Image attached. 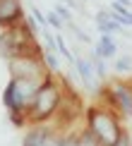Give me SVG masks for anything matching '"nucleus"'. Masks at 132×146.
I'll use <instances>...</instances> for the list:
<instances>
[{
	"mask_svg": "<svg viewBox=\"0 0 132 146\" xmlns=\"http://www.w3.org/2000/svg\"><path fill=\"white\" fill-rule=\"evenodd\" d=\"M89 122H91V132L103 141V146H115L118 144L120 132H118V125L113 122L111 115L91 110V113H89Z\"/></svg>",
	"mask_w": 132,
	"mask_h": 146,
	"instance_id": "f257e3e1",
	"label": "nucleus"
},
{
	"mask_svg": "<svg viewBox=\"0 0 132 146\" xmlns=\"http://www.w3.org/2000/svg\"><path fill=\"white\" fill-rule=\"evenodd\" d=\"M36 89L31 82H22V79H12L7 84V89H5V106L10 108L12 113H19L24 108V103H27L29 96H34Z\"/></svg>",
	"mask_w": 132,
	"mask_h": 146,
	"instance_id": "f03ea898",
	"label": "nucleus"
},
{
	"mask_svg": "<svg viewBox=\"0 0 132 146\" xmlns=\"http://www.w3.org/2000/svg\"><path fill=\"white\" fill-rule=\"evenodd\" d=\"M55 106H58V91L53 84H46V86L36 89V94H34L31 115L36 120H41V117H46V115H51L55 110Z\"/></svg>",
	"mask_w": 132,
	"mask_h": 146,
	"instance_id": "7ed1b4c3",
	"label": "nucleus"
},
{
	"mask_svg": "<svg viewBox=\"0 0 132 146\" xmlns=\"http://www.w3.org/2000/svg\"><path fill=\"white\" fill-rule=\"evenodd\" d=\"M22 15L19 0H0V24H12Z\"/></svg>",
	"mask_w": 132,
	"mask_h": 146,
	"instance_id": "20e7f679",
	"label": "nucleus"
},
{
	"mask_svg": "<svg viewBox=\"0 0 132 146\" xmlns=\"http://www.w3.org/2000/svg\"><path fill=\"white\" fill-rule=\"evenodd\" d=\"M24 146H65V141H58L46 129H39V132H31V134L24 139Z\"/></svg>",
	"mask_w": 132,
	"mask_h": 146,
	"instance_id": "39448f33",
	"label": "nucleus"
},
{
	"mask_svg": "<svg viewBox=\"0 0 132 146\" xmlns=\"http://www.w3.org/2000/svg\"><path fill=\"white\" fill-rule=\"evenodd\" d=\"M113 94H115V98H118V106L123 108L127 115H132V94H130V91L118 84V86L113 89Z\"/></svg>",
	"mask_w": 132,
	"mask_h": 146,
	"instance_id": "423d86ee",
	"label": "nucleus"
},
{
	"mask_svg": "<svg viewBox=\"0 0 132 146\" xmlns=\"http://www.w3.org/2000/svg\"><path fill=\"white\" fill-rule=\"evenodd\" d=\"M99 55L101 58H111V55H115V43H113L111 38L103 34V38H101V43H99Z\"/></svg>",
	"mask_w": 132,
	"mask_h": 146,
	"instance_id": "0eeeda50",
	"label": "nucleus"
},
{
	"mask_svg": "<svg viewBox=\"0 0 132 146\" xmlns=\"http://www.w3.org/2000/svg\"><path fill=\"white\" fill-rule=\"evenodd\" d=\"M99 29H101V31H118V24L115 22H111V19H108V17H106V12H101V15H99Z\"/></svg>",
	"mask_w": 132,
	"mask_h": 146,
	"instance_id": "6e6552de",
	"label": "nucleus"
},
{
	"mask_svg": "<svg viewBox=\"0 0 132 146\" xmlns=\"http://www.w3.org/2000/svg\"><path fill=\"white\" fill-rule=\"evenodd\" d=\"M77 146H103V141H101L99 137L94 134V132H87L79 141H77Z\"/></svg>",
	"mask_w": 132,
	"mask_h": 146,
	"instance_id": "1a4fd4ad",
	"label": "nucleus"
},
{
	"mask_svg": "<svg viewBox=\"0 0 132 146\" xmlns=\"http://www.w3.org/2000/svg\"><path fill=\"white\" fill-rule=\"evenodd\" d=\"M77 67H79L82 79L89 84V86H91V84H94V82H91V79H94V77H91V65H89V62H84V60H79V62H77Z\"/></svg>",
	"mask_w": 132,
	"mask_h": 146,
	"instance_id": "9d476101",
	"label": "nucleus"
},
{
	"mask_svg": "<svg viewBox=\"0 0 132 146\" xmlns=\"http://www.w3.org/2000/svg\"><path fill=\"white\" fill-rule=\"evenodd\" d=\"M55 46H58V50H60V53H63V55H65V58H67V60H72V53L67 50V48H65V43H63V38H58V41H55Z\"/></svg>",
	"mask_w": 132,
	"mask_h": 146,
	"instance_id": "9b49d317",
	"label": "nucleus"
},
{
	"mask_svg": "<svg viewBox=\"0 0 132 146\" xmlns=\"http://www.w3.org/2000/svg\"><path fill=\"white\" fill-rule=\"evenodd\" d=\"M46 60H48V65H51V67H53V70H55V67H58V62H55V58H53V53H51V50H48V53H46Z\"/></svg>",
	"mask_w": 132,
	"mask_h": 146,
	"instance_id": "f8f14e48",
	"label": "nucleus"
},
{
	"mask_svg": "<svg viewBox=\"0 0 132 146\" xmlns=\"http://www.w3.org/2000/svg\"><path fill=\"white\" fill-rule=\"evenodd\" d=\"M58 15H60V17H63V19H70V12H67V10H65V7H63V5H58Z\"/></svg>",
	"mask_w": 132,
	"mask_h": 146,
	"instance_id": "ddd939ff",
	"label": "nucleus"
},
{
	"mask_svg": "<svg viewBox=\"0 0 132 146\" xmlns=\"http://www.w3.org/2000/svg\"><path fill=\"white\" fill-rule=\"evenodd\" d=\"M130 67V60L125 58V60H118V70H127Z\"/></svg>",
	"mask_w": 132,
	"mask_h": 146,
	"instance_id": "4468645a",
	"label": "nucleus"
},
{
	"mask_svg": "<svg viewBox=\"0 0 132 146\" xmlns=\"http://www.w3.org/2000/svg\"><path fill=\"white\" fill-rule=\"evenodd\" d=\"M48 19H51V24H53V27H60V19H58L55 15H51V17H48Z\"/></svg>",
	"mask_w": 132,
	"mask_h": 146,
	"instance_id": "2eb2a0df",
	"label": "nucleus"
}]
</instances>
